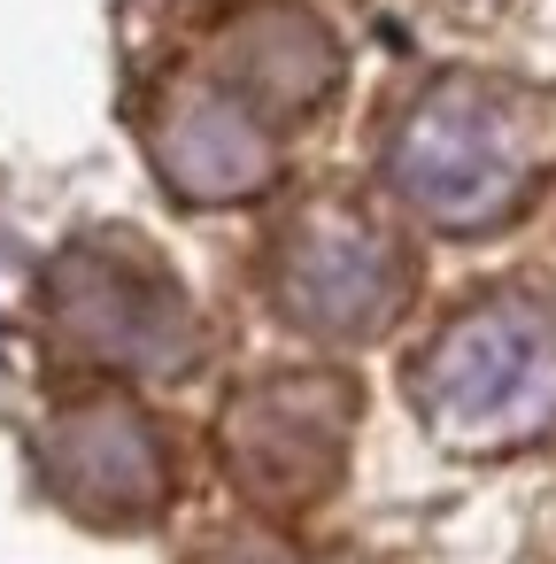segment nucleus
Segmentation results:
<instances>
[{"mask_svg":"<svg viewBox=\"0 0 556 564\" xmlns=\"http://www.w3.org/2000/svg\"><path fill=\"white\" fill-rule=\"evenodd\" d=\"M410 402L456 456H510L556 433V294L502 286L464 302L417 356Z\"/></svg>","mask_w":556,"mask_h":564,"instance_id":"1","label":"nucleus"},{"mask_svg":"<svg viewBox=\"0 0 556 564\" xmlns=\"http://www.w3.org/2000/svg\"><path fill=\"white\" fill-rule=\"evenodd\" d=\"M386 186L440 232H494L541 186V132L502 86L440 78L386 132Z\"/></svg>","mask_w":556,"mask_h":564,"instance_id":"2","label":"nucleus"},{"mask_svg":"<svg viewBox=\"0 0 556 564\" xmlns=\"http://www.w3.org/2000/svg\"><path fill=\"white\" fill-rule=\"evenodd\" d=\"M40 310L70 356H86L117 379H171L201 356L194 294L171 279L163 256H148L140 240H117V232L70 240L40 279Z\"/></svg>","mask_w":556,"mask_h":564,"instance_id":"3","label":"nucleus"},{"mask_svg":"<svg viewBox=\"0 0 556 564\" xmlns=\"http://www.w3.org/2000/svg\"><path fill=\"white\" fill-rule=\"evenodd\" d=\"M356 379L340 371H271V379H248L225 417H217V456H225V479L240 487V502L255 510H317L340 471H348V448H356Z\"/></svg>","mask_w":556,"mask_h":564,"instance_id":"4","label":"nucleus"},{"mask_svg":"<svg viewBox=\"0 0 556 564\" xmlns=\"http://www.w3.org/2000/svg\"><path fill=\"white\" fill-rule=\"evenodd\" d=\"M410 294H417L410 248L348 202H317L271 240V302L286 325L317 340H371L410 310Z\"/></svg>","mask_w":556,"mask_h":564,"instance_id":"5","label":"nucleus"},{"mask_svg":"<svg viewBox=\"0 0 556 564\" xmlns=\"http://www.w3.org/2000/svg\"><path fill=\"white\" fill-rule=\"evenodd\" d=\"M40 471L86 525H155L178 495V456L132 394H78L40 433Z\"/></svg>","mask_w":556,"mask_h":564,"instance_id":"6","label":"nucleus"},{"mask_svg":"<svg viewBox=\"0 0 556 564\" xmlns=\"http://www.w3.org/2000/svg\"><path fill=\"white\" fill-rule=\"evenodd\" d=\"M148 163L155 178L194 202V209H232L255 202L279 178V124L263 109H248L217 70L201 78H171L148 101Z\"/></svg>","mask_w":556,"mask_h":564,"instance_id":"7","label":"nucleus"},{"mask_svg":"<svg viewBox=\"0 0 556 564\" xmlns=\"http://www.w3.org/2000/svg\"><path fill=\"white\" fill-rule=\"evenodd\" d=\"M217 78L248 109H263L271 124H294V117H309V109L332 101V86H340V40L309 9H294V0H263V9H240L225 24Z\"/></svg>","mask_w":556,"mask_h":564,"instance_id":"8","label":"nucleus"},{"mask_svg":"<svg viewBox=\"0 0 556 564\" xmlns=\"http://www.w3.org/2000/svg\"><path fill=\"white\" fill-rule=\"evenodd\" d=\"M217 564H279V556H217Z\"/></svg>","mask_w":556,"mask_h":564,"instance_id":"9","label":"nucleus"}]
</instances>
